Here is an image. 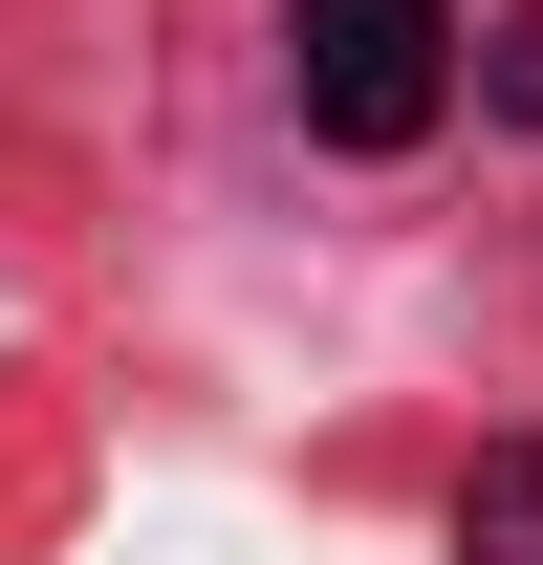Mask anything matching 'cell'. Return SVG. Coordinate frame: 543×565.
<instances>
[{"mask_svg":"<svg viewBox=\"0 0 543 565\" xmlns=\"http://www.w3.org/2000/svg\"><path fill=\"white\" fill-rule=\"evenodd\" d=\"M457 66H478V109H500V131H543V0H500Z\"/></svg>","mask_w":543,"mask_h":565,"instance_id":"3957f363","label":"cell"},{"mask_svg":"<svg viewBox=\"0 0 543 565\" xmlns=\"http://www.w3.org/2000/svg\"><path fill=\"white\" fill-rule=\"evenodd\" d=\"M457 565H543V435H500L457 479Z\"/></svg>","mask_w":543,"mask_h":565,"instance_id":"7a4b0ae2","label":"cell"},{"mask_svg":"<svg viewBox=\"0 0 543 565\" xmlns=\"http://www.w3.org/2000/svg\"><path fill=\"white\" fill-rule=\"evenodd\" d=\"M283 87H305L327 152H413L457 109V22L435 0H283Z\"/></svg>","mask_w":543,"mask_h":565,"instance_id":"6da1fadb","label":"cell"}]
</instances>
